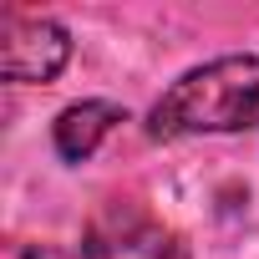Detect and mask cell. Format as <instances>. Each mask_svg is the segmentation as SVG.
<instances>
[{"instance_id": "1", "label": "cell", "mask_w": 259, "mask_h": 259, "mask_svg": "<svg viewBox=\"0 0 259 259\" xmlns=\"http://www.w3.org/2000/svg\"><path fill=\"white\" fill-rule=\"evenodd\" d=\"M259 127V56H219L183 71L148 112V138H213Z\"/></svg>"}, {"instance_id": "2", "label": "cell", "mask_w": 259, "mask_h": 259, "mask_svg": "<svg viewBox=\"0 0 259 259\" xmlns=\"http://www.w3.org/2000/svg\"><path fill=\"white\" fill-rule=\"evenodd\" d=\"M81 259H193V249L148 208L107 203L81 234Z\"/></svg>"}, {"instance_id": "3", "label": "cell", "mask_w": 259, "mask_h": 259, "mask_svg": "<svg viewBox=\"0 0 259 259\" xmlns=\"http://www.w3.org/2000/svg\"><path fill=\"white\" fill-rule=\"evenodd\" d=\"M71 61V31L51 16L6 11L0 16V76L26 87V81H56Z\"/></svg>"}, {"instance_id": "4", "label": "cell", "mask_w": 259, "mask_h": 259, "mask_svg": "<svg viewBox=\"0 0 259 259\" xmlns=\"http://www.w3.org/2000/svg\"><path fill=\"white\" fill-rule=\"evenodd\" d=\"M117 122H127V112H122L117 102H102V97L61 107V112H56V122H51L56 158H61V163H87V158L102 148V138L112 133Z\"/></svg>"}]
</instances>
